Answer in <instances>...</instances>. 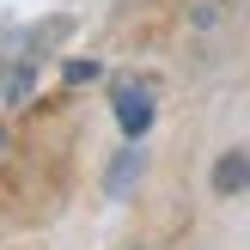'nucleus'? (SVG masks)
I'll list each match as a JSON object with an SVG mask.
<instances>
[{"label":"nucleus","mask_w":250,"mask_h":250,"mask_svg":"<svg viewBox=\"0 0 250 250\" xmlns=\"http://www.w3.org/2000/svg\"><path fill=\"white\" fill-rule=\"evenodd\" d=\"M110 104H116V122H122V134H128V141H141V134L153 128V85L122 80L116 92H110Z\"/></svg>","instance_id":"1"},{"label":"nucleus","mask_w":250,"mask_h":250,"mask_svg":"<svg viewBox=\"0 0 250 250\" xmlns=\"http://www.w3.org/2000/svg\"><path fill=\"white\" fill-rule=\"evenodd\" d=\"M244 183H250V159H244V153H226V159L214 165V189L232 195V189H244Z\"/></svg>","instance_id":"2"},{"label":"nucleus","mask_w":250,"mask_h":250,"mask_svg":"<svg viewBox=\"0 0 250 250\" xmlns=\"http://www.w3.org/2000/svg\"><path fill=\"white\" fill-rule=\"evenodd\" d=\"M128 183H134V153H122V159H116V177H110V189H128Z\"/></svg>","instance_id":"3"},{"label":"nucleus","mask_w":250,"mask_h":250,"mask_svg":"<svg viewBox=\"0 0 250 250\" xmlns=\"http://www.w3.org/2000/svg\"><path fill=\"white\" fill-rule=\"evenodd\" d=\"M85 80H98V61H73L67 67V85H85Z\"/></svg>","instance_id":"4"}]
</instances>
